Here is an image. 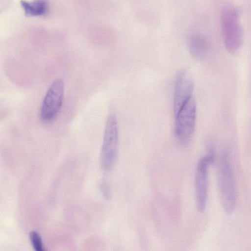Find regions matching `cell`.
I'll list each match as a JSON object with an SVG mask.
<instances>
[{"label": "cell", "instance_id": "obj_8", "mask_svg": "<svg viewBox=\"0 0 251 251\" xmlns=\"http://www.w3.org/2000/svg\"><path fill=\"white\" fill-rule=\"evenodd\" d=\"M188 49L191 55L194 58L201 59L207 53L208 43L206 37L199 33L192 34L188 39Z\"/></svg>", "mask_w": 251, "mask_h": 251}, {"label": "cell", "instance_id": "obj_4", "mask_svg": "<svg viewBox=\"0 0 251 251\" xmlns=\"http://www.w3.org/2000/svg\"><path fill=\"white\" fill-rule=\"evenodd\" d=\"M119 128L116 117L110 115L106 120L101 154V164L104 171L113 165L117 153Z\"/></svg>", "mask_w": 251, "mask_h": 251}, {"label": "cell", "instance_id": "obj_3", "mask_svg": "<svg viewBox=\"0 0 251 251\" xmlns=\"http://www.w3.org/2000/svg\"><path fill=\"white\" fill-rule=\"evenodd\" d=\"M222 32L226 48L230 52L237 51L243 43V29L238 10L228 6L222 12Z\"/></svg>", "mask_w": 251, "mask_h": 251}, {"label": "cell", "instance_id": "obj_2", "mask_svg": "<svg viewBox=\"0 0 251 251\" xmlns=\"http://www.w3.org/2000/svg\"><path fill=\"white\" fill-rule=\"evenodd\" d=\"M217 181L223 208L226 213H231L235 207L236 190L234 175L226 154L218 164Z\"/></svg>", "mask_w": 251, "mask_h": 251}, {"label": "cell", "instance_id": "obj_7", "mask_svg": "<svg viewBox=\"0 0 251 251\" xmlns=\"http://www.w3.org/2000/svg\"><path fill=\"white\" fill-rule=\"evenodd\" d=\"M193 86L191 75L185 70L180 71L176 76L175 86L173 102L175 114L192 97Z\"/></svg>", "mask_w": 251, "mask_h": 251}, {"label": "cell", "instance_id": "obj_5", "mask_svg": "<svg viewBox=\"0 0 251 251\" xmlns=\"http://www.w3.org/2000/svg\"><path fill=\"white\" fill-rule=\"evenodd\" d=\"M214 161V155L211 153L202 157L197 164L195 187L196 206L200 212H203L206 207L208 194V170Z\"/></svg>", "mask_w": 251, "mask_h": 251}, {"label": "cell", "instance_id": "obj_9", "mask_svg": "<svg viewBox=\"0 0 251 251\" xmlns=\"http://www.w3.org/2000/svg\"><path fill=\"white\" fill-rule=\"evenodd\" d=\"M21 5L27 17L42 16L45 14L48 8L47 0H34L28 2L21 0Z\"/></svg>", "mask_w": 251, "mask_h": 251}, {"label": "cell", "instance_id": "obj_6", "mask_svg": "<svg viewBox=\"0 0 251 251\" xmlns=\"http://www.w3.org/2000/svg\"><path fill=\"white\" fill-rule=\"evenodd\" d=\"M64 90L62 79L56 80L48 89L41 110V117L43 121L50 122L57 115L62 106Z\"/></svg>", "mask_w": 251, "mask_h": 251}, {"label": "cell", "instance_id": "obj_10", "mask_svg": "<svg viewBox=\"0 0 251 251\" xmlns=\"http://www.w3.org/2000/svg\"><path fill=\"white\" fill-rule=\"evenodd\" d=\"M30 239L32 246L37 251H43V246L40 235L34 231H32L29 234Z\"/></svg>", "mask_w": 251, "mask_h": 251}, {"label": "cell", "instance_id": "obj_1", "mask_svg": "<svg viewBox=\"0 0 251 251\" xmlns=\"http://www.w3.org/2000/svg\"><path fill=\"white\" fill-rule=\"evenodd\" d=\"M197 107L192 96L175 115L174 134L178 144L185 147L190 143L196 121Z\"/></svg>", "mask_w": 251, "mask_h": 251}]
</instances>
